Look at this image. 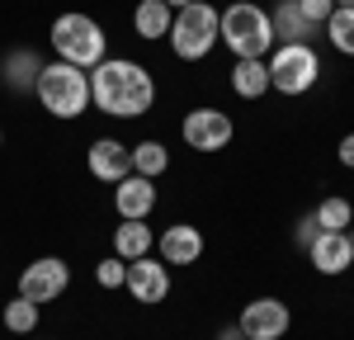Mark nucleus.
<instances>
[{
    "label": "nucleus",
    "mask_w": 354,
    "mask_h": 340,
    "mask_svg": "<svg viewBox=\"0 0 354 340\" xmlns=\"http://www.w3.org/2000/svg\"><path fill=\"white\" fill-rule=\"evenodd\" d=\"M90 104L109 118H142L156 104V81L147 66H137L128 57H104L90 71Z\"/></svg>",
    "instance_id": "f257e3e1"
},
{
    "label": "nucleus",
    "mask_w": 354,
    "mask_h": 340,
    "mask_svg": "<svg viewBox=\"0 0 354 340\" xmlns=\"http://www.w3.org/2000/svg\"><path fill=\"white\" fill-rule=\"evenodd\" d=\"M48 43H53L57 62H71V66H100L104 57H109V38H104V28L95 24L90 15L81 10H71V15H57L53 19V33H48Z\"/></svg>",
    "instance_id": "f03ea898"
},
{
    "label": "nucleus",
    "mask_w": 354,
    "mask_h": 340,
    "mask_svg": "<svg viewBox=\"0 0 354 340\" xmlns=\"http://www.w3.org/2000/svg\"><path fill=\"white\" fill-rule=\"evenodd\" d=\"M33 95L53 118H81L90 109V76L71 62H43Z\"/></svg>",
    "instance_id": "7ed1b4c3"
},
{
    "label": "nucleus",
    "mask_w": 354,
    "mask_h": 340,
    "mask_svg": "<svg viewBox=\"0 0 354 340\" xmlns=\"http://www.w3.org/2000/svg\"><path fill=\"white\" fill-rule=\"evenodd\" d=\"M218 38L236 57H270L274 53V24L270 15L250 0H232L218 15Z\"/></svg>",
    "instance_id": "20e7f679"
},
{
    "label": "nucleus",
    "mask_w": 354,
    "mask_h": 340,
    "mask_svg": "<svg viewBox=\"0 0 354 340\" xmlns=\"http://www.w3.org/2000/svg\"><path fill=\"white\" fill-rule=\"evenodd\" d=\"M218 5L208 0H189L185 10H175V24H170V48L180 62H203L218 43Z\"/></svg>",
    "instance_id": "39448f33"
},
{
    "label": "nucleus",
    "mask_w": 354,
    "mask_h": 340,
    "mask_svg": "<svg viewBox=\"0 0 354 340\" xmlns=\"http://www.w3.org/2000/svg\"><path fill=\"white\" fill-rule=\"evenodd\" d=\"M270 90L279 95H307L322 81V57L312 43H279V53H270Z\"/></svg>",
    "instance_id": "423d86ee"
},
{
    "label": "nucleus",
    "mask_w": 354,
    "mask_h": 340,
    "mask_svg": "<svg viewBox=\"0 0 354 340\" xmlns=\"http://www.w3.org/2000/svg\"><path fill=\"white\" fill-rule=\"evenodd\" d=\"M236 326H241L245 340H283L288 326H293V312H288V303H279V298H255V303L241 308Z\"/></svg>",
    "instance_id": "0eeeda50"
},
{
    "label": "nucleus",
    "mask_w": 354,
    "mask_h": 340,
    "mask_svg": "<svg viewBox=\"0 0 354 340\" xmlns=\"http://www.w3.org/2000/svg\"><path fill=\"white\" fill-rule=\"evenodd\" d=\"M66 283H71V270H66V260H57V255H43V260H33L24 265V274H19V298L28 303H53L66 293Z\"/></svg>",
    "instance_id": "6e6552de"
},
{
    "label": "nucleus",
    "mask_w": 354,
    "mask_h": 340,
    "mask_svg": "<svg viewBox=\"0 0 354 340\" xmlns=\"http://www.w3.org/2000/svg\"><path fill=\"white\" fill-rule=\"evenodd\" d=\"M180 133H185V142L194 151H222L232 142V133H236V123L222 109H189L185 123H180Z\"/></svg>",
    "instance_id": "1a4fd4ad"
},
{
    "label": "nucleus",
    "mask_w": 354,
    "mask_h": 340,
    "mask_svg": "<svg viewBox=\"0 0 354 340\" xmlns=\"http://www.w3.org/2000/svg\"><path fill=\"white\" fill-rule=\"evenodd\" d=\"M123 288L133 293L137 303H147V308L165 303V298H170V270H165V260H151V255L133 260V265H128V279H123Z\"/></svg>",
    "instance_id": "9d476101"
},
{
    "label": "nucleus",
    "mask_w": 354,
    "mask_h": 340,
    "mask_svg": "<svg viewBox=\"0 0 354 340\" xmlns=\"http://www.w3.org/2000/svg\"><path fill=\"white\" fill-rule=\"evenodd\" d=\"M85 166H90V175H95L100 185H118V180L133 175V147H123V142H113V138H100L90 147Z\"/></svg>",
    "instance_id": "9b49d317"
},
{
    "label": "nucleus",
    "mask_w": 354,
    "mask_h": 340,
    "mask_svg": "<svg viewBox=\"0 0 354 340\" xmlns=\"http://www.w3.org/2000/svg\"><path fill=\"white\" fill-rule=\"evenodd\" d=\"M307 255H312V270H317V274L340 279L354 265V241H350V232H322V236L307 246Z\"/></svg>",
    "instance_id": "f8f14e48"
},
{
    "label": "nucleus",
    "mask_w": 354,
    "mask_h": 340,
    "mask_svg": "<svg viewBox=\"0 0 354 340\" xmlns=\"http://www.w3.org/2000/svg\"><path fill=\"white\" fill-rule=\"evenodd\" d=\"M113 208H118V218L147 223V218L156 213V180H147V175L118 180V185H113Z\"/></svg>",
    "instance_id": "ddd939ff"
},
{
    "label": "nucleus",
    "mask_w": 354,
    "mask_h": 340,
    "mask_svg": "<svg viewBox=\"0 0 354 340\" xmlns=\"http://www.w3.org/2000/svg\"><path fill=\"white\" fill-rule=\"evenodd\" d=\"M38 71H43V62H38L33 48H15V53L0 57V85L15 90V95H33L38 90Z\"/></svg>",
    "instance_id": "4468645a"
},
{
    "label": "nucleus",
    "mask_w": 354,
    "mask_h": 340,
    "mask_svg": "<svg viewBox=\"0 0 354 340\" xmlns=\"http://www.w3.org/2000/svg\"><path fill=\"white\" fill-rule=\"evenodd\" d=\"M156 251H161L165 265H194V260L203 255V232L189 227V223H175L156 236Z\"/></svg>",
    "instance_id": "2eb2a0df"
},
{
    "label": "nucleus",
    "mask_w": 354,
    "mask_h": 340,
    "mask_svg": "<svg viewBox=\"0 0 354 340\" xmlns=\"http://www.w3.org/2000/svg\"><path fill=\"white\" fill-rule=\"evenodd\" d=\"M270 24H274V43H312V38L322 33V28L302 15L298 0H283V5L270 15Z\"/></svg>",
    "instance_id": "dca6fc26"
},
{
    "label": "nucleus",
    "mask_w": 354,
    "mask_h": 340,
    "mask_svg": "<svg viewBox=\"0 0 354 340\" xmlns=\"http://www.w3.org/2000/svg\"><path fill=\"white\" fill-rule=\"evenodd\" d=\"M151 246H156V236H151V227L137 223V218H123V223L113 227V255L118 260H142V255H151Z\"/></svg>",
    "instance_id": "f3484780"
},
{
    "label": "nucleus",
    "mask_w": 354,
    "mask_h": 340,
    "mask_svg": "<svg viewBox=\"0 0 354 340\" xmlns=\"http://www.w3.org/2000/svg\"><path fill=\"white\" fill-rule=\"evenodd\" d=\"M170 24H175V10H170L165 0H137V10H133L137 38H147V43H156V38H170Z\"/></svg>",
    "instance_id": "a211bd4d"
},
{
    "label": "nucleus",
    "mask_w": 354,
    "mask_h": 340,
    "mask_svg": "<svg viewBox=\"0 0 354 340\" xmlns=\"http://www.w3.org/2000/svg\"><path fill=\"white\" fill-rule=\"evenodd\" d=\"M232 90H236L241 100L270 95V66H265V57H236V66H232Z\"/></svg>",
    "instance_id": "6ab92c4d"
},
{
    "label": "nucleus",
    "mask_w": 354,
    "mask_h": 340,
    "mask_svg": "<svg viewBox=\"0 0 354 340\" xmlns=\"http://www.w3.org/2000/svg\"><path fill=\"white\" fill-rule=\"evenodd\" d=\"M322 33L330 38V48L340 57H354V5H335L330 19L322 24Z\"/></svg>",
    "instance_id": "aec40b11"
},
{
    "label": "nucleus",
    "mask_w": 354,
    "mask_h": 340,
    "mask_svg": "<svg viewBox=\"0 0 354 340\" xmlns=\"http://www.w3.org/2000/svg\"><path fill=\"white\" fill-rule=\"evenodd\" d=\"M312 218L322 223V232H350V223H354V203L345 194H330V198H322L317 208H312Z\"/></svg>",
    "instance_id": "412c9836"
},
{
    "label": "nucleus",
    "mask_w": 354,
    "mask_h": 340,
    "mask_svg": "<svg viewBox=\"0 0 354 340\" xmlns=\"http://www.w3.org/2000/svg\"><path fill=\"white\" fill-rule=\"evenodd\" d=\"M165 170H170V151H165V142H137V147H133V175L161 180Z\"/></svg>",
    "instance_id": "4be33fe9"
},
{
    "label": "nucleus",
    "mask_w": 354,
    "mask_h": 340,
    "mask_svg": "<svg viewBox=\"0 0 354 340\" xmlns=\"http://www.w3.org/2000/svg\"><path fill=\"white\" fill-rule=\"evenodd\" d=\"M0 317H5V331L28 336V331L38 326V303H28V298H19V293H15V298L5 303V312H0Z\"/></svg>",
    "instance_id": "5701e85b"
},
{
    "label": "nucleus",
    "mask_w": 354,
    "mask_h": 340,
    "mask_svg": "<svg viewBox=\"0 0 354 340\" xmlns=\"http://www.w3.org/2000/svg\"><path fill=\"white\" fill-rule=\"evenodd\" d=\"M95 279H100V288H123V279H128V260H118V255L100 260V265H95Z\"/></svg>",
    "instance_id": "b1692460"
},
{
    "label": "nucleus",
    "mask_w": 354,
    "mask_h": 340,
    "mask_svg": "<svg viewBox=\"0 0 354 340\" xmlns=\"http://www.w3.org/2000/svg\"><path fill=\"white\" fill-rule=\"evenodd\" d=\"M302 5V15H307V19H312V24L322 28L330 19V10H335V0H298Z\"/></svg>",
    "instance_id": "393cba45"
},
{
    "label": "nucleus",
    "mask_w": 354,
    "mask_h": 340,
    "mask_svg": "<svg viewBox=\"0 0 354 340\" xmlns=\"http://www.w3.org/2000/svg\"><path fill=\"white\" fill-rule=\"evenodd\" d=\"M293 236H298V246H302V251H307V246H312V241L322 236V223H317V218L307 213V218H302V223H298V232H293Z\"/></svg>",
    "instance_id": "a878e982"
},
{
    "label": "nucleus",
    "mask_w": 354,
    "mask_h": 340,
    "mask_svg": "<svg viewBox=\"0 0 354 340\" xmlns=\"http://www.w3.org/2000/svg\"><path fill=\"white\" fill-rule=\"evenodd\" d=\"M335 156H340V166H350V170H354V133H345V138H340Z\"/></svg>",
    "instance_id": "bb28decb"
},
{
    "label": "nucleus",
    "mask_w": 354,
    "mask_h": 340,
    "mask_svg": "<svg viewBox=\"0 0 354 340\" xmlns=\"http://www.w3.org/2000/svg\"><path fill=\"white\" fill-rule=\"evenodd\" d=\"M218 340H245V336H241V326H222Z\"/></svg>",
    "instance_id": "cd10ccee"
},
{
    "label": "nucleus",
    "mask_w": 354,
    "mask_h": 340,
    "mask_svg": "<svg viewBox=\"0 0 354 340\" xmlns=\"http://www.w3.org/2000/svg\"><path fill=\"white\" fill-rule=\"evenodd\" d=\"M165 5H170V10H185V5H189V0H165Z\"/></svg>",
    "instance_id": "c85d7f7f"
},
{
    "label": "nucleus",
    "mask_w": 354,
    "mask_h": 340,
    "mask_svg": "<svg viewBox=\"0 0 354 340\" xmlns=\"http://www.w3.org/2000/svg\"><path fill=\"white\" fill-rule=\"evenodd\" d=\"M335 5H354V0H335Z\"/></svg>",
    "instance_id": "c756f323"
},
{
    "label": "nucleus",
    "mask_w": 354,
    "mask_h": 340,
    "mask_svg": "<svg viewBox=\"0 0 354 340\" xmlns=\"http://www.w3.org/2000/svg\"><path fill=\"white\" fill-rule=\"evenodd\" d=\"M0 142H5V133H0Z\"/></svg>",
    "instance_id": "7c9ffc66"
},
{
    "label": "nucleus",
    "mask_w": 354,
    "mask_h": 340,
    "mask_svg": "<svg viewBox=\"0 0 354 340\" xmlns=\"http://www.w3.org/2000/svg\"><path fill=\"white\" fill-rule=\"evenodd\" d=\"M350 241H354V232H350Z\"/></svg>",
    "instance_id": "2f4dec72"
}]
</instances>
